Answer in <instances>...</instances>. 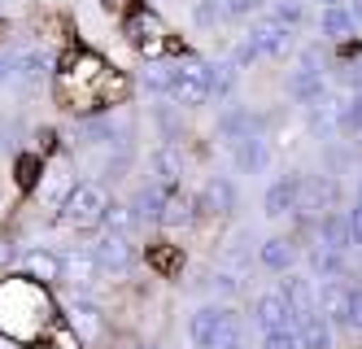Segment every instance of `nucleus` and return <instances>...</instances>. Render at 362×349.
I'll list each match as a JSON object with an SVG mask.
<instances>
[{
    "label": "nucleus",
    "mask_w": 362,
    "mask_h": 349,
    "mask_svg": "<svg viewBox=\"0 0 362 349\" xmlns=\"http://www.w3.org/2000/svg\"><path fill=\"white\" fill-rule=\"evenodd\" d=\"M188 336L197 349H240V324L218 306H201L188 324Z\"/></svg>",
    "instance_id": "nucleus-1"
},
{
    "label": "nucleus",
    "mask_w": 362,
    "mask_h": 349,
    "mask_svg": "<svg viewBox=\"0 0 362 349\" xmlns=\"http://www.w3.org/2000/svg\"><path fill=\"white\" fill-rule=\"evenodd\" d=\"M105 214H110V197H105V188H96V183H74L70 188V197H66V219L74 227H105Z\"/></svg>",
    "instance_id": "nucleus-2"
},
{
    "label": "nucleus",
    "mask_w": 362,
    "mask_h": 349,
    "mask_svg": "<svg viewBox=\"0 0 362 349\" xmlns=\"http://www.w3.org/2000/svg\"><path fill=\"white\" fill-rule=\"evenodd\" d=\"M100 74H110L105 66H100L96 57H74V66L66 70V79H62V88L70 92V96H79L83 105H100V96H96V79Z\"/></svg>",
    "instance_id": "nucleus-3"
},
{
    "label": "nucleus",
    "mask_w": 362,
    "mask_h": 349,
    "mask_svg": "<svg viewBox=\"0 0 362 349\" xmlns=\"http://www.w3.org/2000/svg\"><path fill=\"white\" fill-rule=\"evenodd\" d=\"M170 96L179 105H201V101H214L210 96V66H179L175 70V88Z\"/></svg>",
    "instance_id": "nucleus-4"
},
{
    "label": "nucleus",
    "mask_w": 362,
    "mask_h": 349,
    "mask_svg": "<svg viewBox=\"0 0 362 349\" xmlns=\"http://www.w3.org/2000/svg\"><path fill=\"white\" fill-rule=\"evenodd\" d=\"M92 253H96V262H100V271H114V275H118V271H127V266H132V240H127L122 231H105V227H100Z\"/></svg>",
    "instance_id": "nucleus-5"
},
{
    "label": "nucleus",
    "mask_w": 362,
    "mask_h": 349,
    "mask_svg": "<svg viewBox=\"0 0 362 349\" xmlns=\"http://www.w3.org/2000/svg\"><path fill=\"white\" fill-rule=\"evenodd\" d=\"M253 319H257V328H262V332H275V328H293L297 324V310H293V302L284 297V292H267V297H257Z\"/></svg>",
    "instance_id": "nucleus-6"
},
{
    "label": "nucleus",
    "mask_w": 362,
    "mask_h": 349,
    "mask_svg": "<svg viewBox=\"0 0 362 349\" xmlns=\"http://www.w3.org/2000/svg\"><path fill=\"white\" fill-rule=\"evenodd\" d=\"M249 40L257 44L262 57H284V52L293 48V26H284L279 18H267V22H257L249 31Z\"/></svg>",
    "instance_id": "nucleus-7"
},
{
    "label": "nucleus",
    "mask_w": 362,
    "mask_h": 349,
    "mask_svg": "<svg viewBox=\"0 0 362 349\" xmlns=\"http://www.w3.org/2000/svg\"><path fill=\"white\" fill-rule=\"evenodd\" d=\"M197 210H201V214H210V219H223V214H231V210H236V188H231L223 175H214L210 183L201 188Z\"/></svg>",
    "instance_id": "nucleus-8"
},
{
    "label": "nucleus",
    "mask_w": 362,
    "mask_h": 349,
    "mask_svg": "<svg viewBox=\"0 0 362 349\" xmlns=\"http://www.w3.org/2000/svg\"><path fill=\"white\" fill-rule=\"evenodd\" d=\"M262 127H267V118H262V114H249V110H227V114L218 118V131H223V140H231V144H240V140H253V136H262Z\"/></svg>",
    "instance_id": "nucleus-9"
},
{
    "label": "nucleus",
    "mask_w": 362,
    "mask_h": 349,
    "mask_svg": "<svg viewBox=\"0 0 362 349\" xmlns=\"http://www.w3.org/2000/svg\"><path fill=\"white\" fill-rule=\"evenodd\" d=\"M319 245L323 249H349L354 245V231H349V210H327L323 223H319Z\"/></svg>",
    "instance_id": "nucleus-10"
},
{
    "label": "nucleus",
    "mask_w": 362,
    "mask_h": 349,
    "mask_svg": "<svg viewBox=\"0 0 362 349\" xmlns=\"http://www.w3.org/2000/svg\"><path fill=\"white\" fill-rule=\"evenodd\" d=\"M231 157H236V166L245 175H262L271 166V144L262 136H253V140H240V144H231Z\"/></svg>",
    "instance_id": "nucleus-11"
},
{
    "label": "nucleus",
    "mask_w": 362,
    "mask_h": 349,
    "mask_svg": "<svg viewBox=\"0 0 362 349\" xmlns=\"http://www.w3.org/2000/svg\"><path fill=\"white\" fill-rule=\"evenodd\" d=\"M297 201H301V179H279V183L267 188V201L262 205H267L271 219H279V214H293Z\"/></svg>",
    "instance_id": "nucleus-12"
},
{
    "label": "nucleus",
    "mask_w": 362,
    "mask_h": 349,
    "mask_svg": "<svg viewBox=\"0 0 362 349\" xmlns=\"http://www.w3.org/2000/svg\"><path fill=\"white\" fill-rule=\"evenodd\" d=\"M310 110V131L323 140V136H332V131H341V105H332V96L323 92L319 101H310L305 105Z\"/></svg>",
    "instance_id": "nucleus-13"
},
{
    "label": "nucleus",
    "mask_w": 362,
    "mask_h": 349,
    "mask_svg": "<svg viewBox=\"0 0 362 349\" xmlns=\"http://www.w3.org/2000/svg\"><path fill=\"white\" fill-rule=\"evenodd\" d=\"M96 266H100V262H96L92 249H88V253H66V258H62V280L74 284V288H88V284L96 280Z\"/></svg>",
    "instance_id": "nucleus-14"
},
{
    "label": "nucleus",
    "mask_w": 362,
    "mask_h": 349,
    "mask_svg": "<svg viewBox=\"0 0 362 349\" xmlns=\"http://www.w3.org/2000/svg\"><path fill=\"white\" fill-rule=\"evenodd\" d=\"M284 297L293 302V310H297V324L319 310V297H315V288H310V280H305V275H288V280H284Z\"/></svg>",
    "instance_id": "nucleus-15"
},
{
    "label": "nucleus",
    "mask_w": 362,
    "mask_h": 349,
    "mask_svg": "<svg viewBox=\"0 0 362 349\" xmlns=\"http://www.w3.org/2000/svg\"><path fill=\"white\" fill-rule=\"evenodd\" d=\"M332 201H336V183L332 179H301V201H297L301 219L310 210H327Z\"/></svg>",
    "instance_id": "nucleus-16"
},
{
    "label": "nucleus",
    "mask_w": 362,
    "mask_h": 349,
    "mask_svg": "<svg viewBox=\"0 0 362 349\" xmlns=\"http://www.w3.org/2000/svg\"><path fill=\"white\" fill-rule=\"evenodd\" d=\"M257 262L271 266V271H288V266L297 262V245L288 236H275V240H267V245L257 249Z\"/></svg>",
    "instance_id": "nucleus-17"
},
{
    "label": "nucleus",
    "mask_w": 362,
    "mask_h": 349,
    "mask_svg": "<svg viewBox=\"0 0 362 349\" xmlns=\"http://www.w3.org/2000/svg\"><path fill=\"white\" fill-rule=\"evenodd\" d=\"M288 92H293V101L310 105V101H319V96L327 92V84H323V74H319V70L297 66V70H293V79H288Z\"/></svg>",
    "instance_id": "nucleus-18"
},
{
    "label": "nucleus",
    "mask_w": 362,
    "mask_h": 349,
    "mask_svg": "<svg viewBox=\"0 0 362 349\" xmlns=\"http://www.w3.org/2000/svg\"><path fill=\"white\" fill-rule=\"evenodd\" d=\"M297 332H301V349H332V319L319 310L310 319H301Z\"/></svg>",
    "instance_id": "nucleus-19"
},
{
    "label": "nucleus",
    "mask_w": 362,
    "mask_h": 349,
    "mask_svg": "<svg viewBox=\"0 0 362 349\" xmlns=\"http://www.w3.org/2000/svg\"><path fill=\"white\" fill-rule=\"evenodd\" d=\"M349 292L354 288H341V284H323V292H319V310L332 319V324H349Z\"/></svg>",
    "instance_id": "nucleus-20"
},
{
    "label": "nucleus",
    "mask_w": 362,
    "mask_h": 349,
    "mask_svg": "<svg viewBox=\"0 0 362 349\" xmlns=\"http://www.w3.org/2000/svg\"><path fill=\"white\" fill-rule=\"evenodd\" d=\"M166 201H170V193H166V188H144V193L132 201V210H136V223H162Z\"/></svg>",
    "instance_id": "nucleus-21"
},
{
    "label": "nucleus",
    "mask_w": 362,
    "mask_h": 349,
    "mask_svg": "<svg viewBox=\"0 0 362 349\" xmlns=\"http://www.w3.org/2000/svg\"><path fill=\"white\" fill-rule=\"evenodd\" d=\"M132 35L144 52H162V35H166V26L153 18V13H136L132 18Z\"/></svg>",
    "instance_id": "nucleus-22"
},
{
    "label": "nucleus",
    "mask_w": 362,
    "mask_h": 349,
    "mask_svg": "<svg viewBox=\"0 0 362 349\" xmlns=\"http://www.w3.org/2000/svg\"><path fill=\"white\" fill-rule=\"evenodd\" d=\"M22 266H27V275H31V280H40V284L62 280V258H57V253H48V249H31Z\"/></svg>",
    "instance_id": "nucleus-23"
},
{
    "label": "nucleus",
    "mask_w": 362,
    "mask_h": 349,
    "mask_svg": "<svg viewBox=\"0 0 362 349\" xmlns=\"http://www.w3.org/2000/svg\"><path fill=\"white\" fill-rule=\"evenodd\" d=\"M319 26H323V35H327V40H349V35H354V26H358V18H354V9H345V5H327Z\"/></svg>",
    "instance_id": "nucleus-24"
},
{
    "label": "nucleus",
    "mask_w": 362,
    "mask_h": 349,
    "mask_svg": "<svg viewBox=\"0 0 362 349\" xmlns=\"http://www.w3.org/2000/svg\"><path fill=\"white\" fill-rule=\"evenodd\" d=\"M13 66H18V79H27V84H40V79L48 74V57H44V52H18Z\"/></svg>",
    "instance_id": "nucleus-25"
},
{
    "label": "nucleus",
    "mask_w": 362,
    "mask_h": 349,
    "mask_svg": "<svg viewBox=\"0 0 362 349\" xmlns=\"http://www.w3.org/2000/svg\"><path fill=\"white\" fill-rule=\"evenodd\" d=\"M118 136H122V131H118L110 118H92V122H83V140H88V144H118Z\"/></svg>",
    "instance_id": "nucleus-26"
},
{
    "label": "nucleus",
    "mask_w": 362,
    "mask_h": 349,
    "mask_svg": "<svg viewBox=\"0 0 362 349\" xmlns=\"http://www.w3.org/2000/svg\"><path fill=\"white\" fill-rule=\"evenodd\" d=\"M197 214H192V201L188 197H170L166 201V214H162V223L166 227H184V223H192Z\"/></svg>",
    "instance_id": "nucleus-27"
},
{
    "label": "nucleus",
    "mask_w": 362,
    "mask_h": 349,
    "mask_svg": "<svg viewBox=\"0 0 362 349\" xmlns=\"http://www.w3.org/2000/svg\"><path fill=\"white\" fill-rule=\"evenodd\" d=\"M153 175H158L162 183H175L179 179V157L170 149H158V153H153Z\"/></svg>",
    "instance_id": "nucleus-28"
},
{
    "label": "nucleus",
    "mask_w": 362,
    "mask_h": 349,
    "mask_svg": "<svg viewBox=\"0 0 362 349\" xmlns=\"http://www.w3.org/2000/svg\"><path fill=\"white\" fill-rule=\"evenodd\" d=\"M262 349H301V332H297V328H275V332H262Z\"/></svg>",
    "instance_id": "nucleus-29"
},
{
    "label": "nucleus",
    "mask_w": 362,
    "mask_h": 349,
    "mask_svg": "<svg viewBox=\"0 0 362 349\" xmlns=\"http://www.w3.org/2000/svg\"><path fill=\"white\" fill-rule=\"evenodd\" d=\"M132 223H136V210L132 205H110V214H105V231H132Z\"/></svg>",
    "instance_id": "nucleus-30"
},
{
    "label": "nucleus",
    "mask_w": 362,
    "mask_h": 349,
    "mask_svg": "<svg viewBox=\"0 0 362 349\" xmlns=\"http://www.w3.org/2000/svg\"><path fill=\"white\" fill-rule=\"evenodd\" d=\"M231 74H236V66H231V62L227 66H210V96L214 101H223L231 92Z\"/></svg>",
    "instance_id": "nucleus-31"
},
{
    "label": "nucleus",
    "mask_w": 362,
    "mask_h": 349,
    "mask_svg": "<svg viewBox=\"0 0 362 349\" xmlns=\"http://www.w3.org/2000/svg\"><path fill=\"white\" fill-rule=\"evenodd\" d=\"M271 18H279L284 26H293V31H297V26L305 22V5H301V0H279Z\"/></svg>",
    "instance_id": "nucleus-32"
},
{
    "label": "nucleus",
    "mask_w": 362,
    "mask_h": 349,
    "mask_svg": "<svg viewBox=\"0 0 362 349\" xmlns=\"http://www.w3.org/2000/svg\"><path fill=\"white\" fill-rule=\"evenodd\" d=\"M315 271H319V275H341V271H345V253H341V249H323V253L315 258Z\"/></svg>",
    "instance_id": "nucleus-33"
},
{
    "label": "nucleus",
    "mask_w": 362,
    "mask_h": 349,
    "mask_svg": "<svg viewBox=\"0 0 362 349\" xmlns=\"http://www.w3.org/2000/svg\"><path fill=\"white\" fill-rule=\"evenodd\" d=\"M341 131H362V92H354V101L341 105Z\"/></svg>",
    "instance_id": "nucleus-34"
},
{
    "label": "nucleus",
    "mask_w": 362,
    "mask_h": 349,
    "mask_svg": "<svg viewBox=\"0 0 362 349\" xmlns=\"http://www.w3.org/2000/svg\"><path fill=\"white\" fill-rule=\"evenodd\" d=\"M18 183H22V188H35V183H40V157H35V153L18 157Z\"/></svg>",
    "instance_id": "nucleus-35"
},
{
    "label": "nucleus",
    "mask_w": 362,
    "mask_h": 349,
    "mask_svg": "<svg viewBox=\"0 0 362 349\" xmlns=\"http://www.w3.org/2000/svg\"><path fill=\"white\" fill-rule=\"evenodd\" d=\"M148 88H153V92H170V88H175V70H170V66H158V70L148 74Z\"/></svg>",
    "instance_id": "nucleus-36"
},
{
    "label": "nucleus",
    "mask_w": 362,
    "mask_h": 349,
    "mask_svg": "<svg viewBox=\"0 0 362 349\" xmlns=\"http://www.w3.org/2000/svg\"><path fill=\"white\" fill-rule=\"evenodd\" d=\"M192 22H201V26H214V22H218L214 0H197V5H192Z\"/></svg>",
    "instance_id": "nucleus-37"
},
{
    "label": "nucleus",
    "mask_w": 362,
    "mask_h": 349,
    "mask_svg": "<svg viewBox=\"0 0 362 349\" xmlns=\"http://www.w3.org/2000/svg\"><path fill=\"white\" fill-rule=\"evenodd\" d=\"M267 0H223V9L227 13H236V18H249V13H257Z\"/></svg>",
    "instance_id": "nucleus-38"
},
{
    "label": "nucleus",
    "mask_w": 362,
    "mask_h": 349,
    "mask_svg": "<svg viewBox=\"0 0 362 349\" xmlns=\"http://www.w3.org/2000/svg\"><path fill=\"white\" fill-rule=\"evenodd\" d=\"M253 57H262V52H257V44H253V40H245L236 52H231V66H253Z\"/></svg>",
    "instance_id": "nucleus-39"
},
{
    "label": "nucleus",
    "mask_w": 362,
    "mask_h": 349,
    "mask_svg": "<svg viewBox=\"0 0 362 349\" xmlns=\"http://www.w3.org/2000/svg\"><path fill=\"white\" fill-rule=\"evenodd\" d=\"M349 328H358V332H362V288H354V292H349Z\"/></svg>",
    "instance_id": "nucleus-40"
},
{
    "label": "nucleus",
    "mask_w": 362,
    "mask_h": 349,
    "mask_svg": "<svg viewBox=\"0 0 362 349\" xmlns=\"http://www.w3.org/2000/svg\"><path fill=\"white\" fill-rule=\"evenodd\" d=\"M349 231H354V245H362V201L349 210Z\"/></svg>",
    "instance_id": "nucleus-41"
},
{
    "label": "nucleus",
    "mask_w": 362,
    "mask_h": 349,
    "mask_svg": "<svg viewBox=\"0 0 362 349\" xmlns=\"http://www.w3.org/2000/svg\"><path fill=\"white\" fill-rule=\"evenodd\" d=\"M18 74V66H13V57H0V84H9V79Z\"/></svg>",
    "instance_id": "nucleus-42"
},
{
    "label": "nucleus",
    "mask_w": 362,
    "mask_h": 349,
    "mask_svg": "<svg viewBox=\"0 0 362 349\" xmlns=\"http://www.w3.org/2000/svg\"><path fill=\"white\" fill-rule=\"evenodd\" d=\"M345 84H349L354 92H362V66H354V70H345Z\"/></svg>",
    "instance_id": "nucleus-43"
},
{
    "label": "nucleus",
    "mask_w": 362,
    "mask_h": 349,
    "mask_svg": "<svg viewBox=\"0 0 362 349\" xmlns=\"http://www.w3.org/2000/svg\"><path fill=\"white\" fill-rule=\"evenodd\" d=\"M13 262V245H9V240H0V266H9Z\"/></svg>",
    "instance_id": "nucleus-44"
},
{
    "label": "nucleus",
    "mask_w": 362,
    "mask_h": 349,
    "mask_svg": "<svg viewBox=\"0 0 362 349\" xmlns=\"http://www.w3.org/2000/svg\"><path fill=\"white\" fill-rule=\"evenodd\" d=\"M349 9H354V18L362 22V0H354V5H349Z\"/></svg>",
    "instance_id": "nucleus-45"
},
{
    "label": "nucleus",
    "mask_w": 362,
    "mask_h": 349,
    "mask_svg": "<svg viewBox=\"0 0 362 349\" xmlns=\"http://www.w3.org/2000/svg\"><path fill=\"white\" fill-rule=\"evenodd\" d=\"M0 349H18V345H13V341H9V336H0Z\"/></svg>",
    "instance_id": "nucleus-46"
},
{
    "label": "nucleus",
    "mask_w": 362,
    "mask_h": 349,
    "mask_svg": "<svg viewBox=\"0 0 362 349\" xmlns=\"http://www.w3.org/2000/svg\"><path fill=\"white\" fill-rule=\"evenodd\" d=\"M319 5H323V9H327V5H341V0H319Z\"/></svg>",
    "instance_id": "nucleus-47"
},
{
    "label": "nucleus",
    "mask_w": 362,
    "mask_h": 349,
    "mask_svg": "<svg viewBox=\"0 0 362 349\" xmlns=\"http://www.w3.org/2000/svg\"><path fill=\"white\" fill-rule=\"evenodd\" d=\"M358 201H362V183H358Z\"/></svg>",
    "instance_id": "nucleus-48"
}]
</instances>
